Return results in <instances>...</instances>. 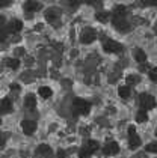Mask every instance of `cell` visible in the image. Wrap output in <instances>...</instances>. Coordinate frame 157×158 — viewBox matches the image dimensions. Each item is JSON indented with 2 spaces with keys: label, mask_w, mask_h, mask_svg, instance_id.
I'll return each mask as SVG.
<instances>
[{
  "label": "cell",
  "mask_w": 157,
  "mask_h": 158,
  "mask_svg": "<svg viewBox=\"0 0 157 158\" xmlns=\"http://www.w3.org/2000/svg\"><path fill=\"white\" fill-rule=\"evenodd\" d=\"M91 110V102L82 98H76L72 102V113L74 114H88Z\"/></svg>",
  "instance_id": "obj_1"
},
{
  "label": "cell",
  "mask_w": 157,
  "mask_h": 158,
  "mask_svg": "<svg viewBox=\"0 0 157 158\" xmlns=\"http://www.w3.org/2000/svg\"><path fill=\"white\" fill-rule=\"evenodd\" d=\"M139 104H141V109L144 110H151L156 107V99L151 97V95H141V99H139Z\"/></svg>",
  "instance_id": "obj_2"
},
{
  "label": "cell",
  "mask_w": 157,
  "mask_h": 158,
  "mask_svg": "<svg viewBox=\"0 0 157 158\" xmlns=\"http://www.w3.org/2000/svg\"><path fill=\"white\" fill-rule=\"evenodd\" d=\"M103 48H104V51H107V53H120L121 50H122V47H121L120 42H116L113 39H109V41L104 42Z\"/></svg>",
  "instance_id": "obj_3"
},
{
  "label": "cell",
  "mask_w": 157,
  "mask_h": 158,
  "mask_svg": "<svg viewBox=\"0 0 157 158\" xmlns=\"http://www.w3.org/2000/svg\"><path fill=\"white\" fill-rule=\"evenodd\" d=\"M21 130L26 135H32L36 131V123L33 121H29V119H24L21 122Z\"/></svg>",
  "instance_id": "obj_4"
},
{
  "label": "cell",
  "mask_w": 157,
  "mask_h": 158,
  "mask_svg": "<svg viewBox=\"0 0 157 158\" xmlns=\"http://www.w3.org/2000/svg\"><path fill=\"white\" fill-rule=\"evenodd\" d=\"M103 152L106 155H116L120 152V145L116 142H109L106 146H103Z\"/></svg>",
  "instance_id": "obj_5"
},
{
  "label": "cell",
  "mask_w": 157,
  "mask_h": 158,
  "mask_svg": "<svg viewBox=\"0 0 157 158\" xmlns=\"http://www.w3.org/2000/svg\"><path fill=\"white\" fill-rule=\"evenodd\" d=\"M41 9V3L39 2H36V0H26V3H24V11L26 12H38Z\"/></svg>",
  "instance_id": "obj_6"
},
{
  "label": "cell",
  "mask_w": 157,
  "mask_h": 158,
  "mask_svg": "<svg viewBox=\"0 0 157 158\" xmlns=\"http://www.w3.org/2000/svg\"><path fill=\"white\" fill-rule=\"evenodd\" d=\"M95 38H97V35L92 29H86L83 32V35H82V42L83 44H91V42L95 41Z\"/></svg>",
  "instance_id": "obj_7"
},
{
  "label": "cell",
  "mask_w": 157,
  "mask_h": 158,
  "mask_svg": "<svg viewBox=\"0 0 157 158\" xmlns=\"http://www.w3.org/2000/svg\"><path fill=\"white\" fill-rule=\"evenodd\" d=\"M141 145H142V140H141V137H139L137 134L129 135V148H130V149H137Z\"/></svg>",
  "instance_id": "obj_8"
},
{
  "label": "cell",
  "mask_w": 157,
  "mask_h": 158,
  "mask_svg": "<svg viewBox=\"0 0 157 158\" xmlns=\"http://www.w3.org/2000/svg\"><path fill=\"white\" fill-rule=\"evenodd\" d=\"M113 24L120 30H127L129 29V23L124 20V17H113Z\"/></svg>",
  "instance_id": "obj_9"
},
{
  "label": "cell",
  "mask_w": 157,
  "mask_h": 158,
  "mask_svg": "<svg viewBox=\"0 0 157 158\" xmlns=\"http://www.w3.org/2000/svg\"><path fill=\"white\" fill-rule=\"evenodd\" d=\"M38 94H39V97L44 98V99H48V98L53 95V90L48 87V86H41L39 89H38Z\"/></svg>",
  "instance_id": "obj_10"
},
{
  "label": "cell",
  "mask_w": 157,
  "mask_h": 158,
  "mask_svg": "<svg viewBox=\"0 0 157 158\" xmlns=\"http://www.w3.org/2000/svg\"><path fill=\"white\" fill-rule=\"evenodd\" d=\"M118 95L121 98H129L132 95V90H130V86L125 85V86H120L118 87Z\"/></svg>",
  "instance_id": "obj_11"
},
{
  "label": "cell",
  "mask_w": 157,
  "mask_h": 158,
  "mask_svg": "<svg viewBox=\"0 0 157 158\" xmlns=\"http://www.w3.org/2000/svg\"><path fill=\"white\" fill-rule=\"evenodd\" d=\"M36 106V99L35 97H32V95H29V97L24 98V107L27 110H33Z\"/></svg>",
  "instance_id": "obj_12"
},
{
  "label": "cell",
  "mask_w": 157,
  "mask_h": 158,
  "mask_svg": "<svg viewBox=\"0 0 157 158\" xmlns=\"http://www.w3.org/2000/svg\"><path fill=\"white\" fill-rule=\"evenodd\" d=\"M134 60L139 62V63H145L146 62V53L144 50H136L134 51Z\"/></svg>",
  "instance_id": "obj_13"
},
{
  "label": "cell",
  "mask_w": 157,
  "mask_h": 158,
  "mask_svg": "<svg viewBox=\"0 0 157 158\" xmlns=\"http://www.w3.org/2000/svg\"><path fill=\"white\" fill-rule=\"evenodd\" d=\"M148 110H144L141 109L137 113H136V122H141V123H144V122L148 121V113H146Z\"/></svg>",
  "instance_id": "obj_14"
},
{
  "label": "cell",
  "mask_w": 157,
  "mask_h": 158,
  "mask_svg": "<svg viewBox=\"0 0 157 158\" xmlns=\"http://www.w3.org/2000/svg\"><path fill=\"white\" fill-rule=\"evenodd\" d=\"M21 29H23V23L20 20H15V21H12L11 24H9V32H12V33H17Z\"/></svg>",
  "instance_id": "obj_15"
},
{
  "label": "cell",
  "mask_w": 157,
  "mask_h": 158,
  "mask_svg": "<svg viewBox=\"0 0 157 158\" xmlns=\"http://www.w3.org/2000/svg\"><path fill=\"white\" fill-rule=\"evenodd\" d=\"M11 110H12L11 99H9V98H3V99H2V111H3V113H9Z\"/></svg>",
  "instance_id": "obj_16"
},
{
  "label": "cell",
  "mask_w": 157,
  "mask_h": 158,
  "mask_svg": "<svg viewBox=\"0 0 157 158\" xmlns=\"http://www.w3.org/2000/svg\"><path fill=\"white\" fill-rule=\"evenodd\" d=\"M50 152H51V148L48 145H39L38 146V149H36V154H39V155H50Z\"/></svg>",
  "instance_id": "obj_17"
},
{
  "label": "cell",
  "mask_w": 157,
  "mask_h": 158,
  "mask_svg": "<svg viewBox=\"0 0 157 158\" xmlns=\"http://www.w3.org/2000/svg\"><path fill=\"white\" fill-rule=\"evenodd\" d=\"M97 20L100 21V23H107L109 20H110V14L109 12H98L97 14Z\"/></svg>",
  "instance_id": "obj_18"
},
{
  "label": "cell",
  "mask_w": 157,
  "mask_h": 158,
  "mask_svg": "<svg viewBox=\"0 0 157 158\" xmlns=\"http://www.w3.org/2000/svg\"><path fill=\"white\" fill-rule=\"evenodd\" d=\"M85 146H86V148H88L92 154H94L95 151H98V148H100V146H98V142H95V140H88Z\"/></svg>",
  "instance_id": "obj_19"
},
{
  "label": "cell",
  "mask_w": 157,
  "mask_h": 158,
  "mask_svg": "<svg viewBox=\"0 0 157 158\" xmlns=\"http://www.w3.org/2000/svg\"><path fill=\"white\" fill-rule=\"evenodd\" d=\"M91 155H92V152H91L86 146H83V148L79 151V157L80 158H91Z\"/></svg>",
  "instance_id": "obj_20"
},
{
  "label": "cell",
  "mask_w": 157,
  "mask_h": 158,
  "mask_svg": "<svg viewBox=\"0 0 157 158\" xmlns=\"http://www.w3.org/2000/svg\"><path fill=\"white\" fill-rule=\"evenodd\" d=\"M125 6H122V5H118L116 8H115V11H113V14H115V17H124L125 15Z\"/></svg>",
  "instance_id": "obj_21"
},
{
  "label": "cell",
  "mask_w": 157,
  "mask_h": 158,
  "mask_svg": "<svg viewBox=\"0 0 157 158\" xmlns=\"http://www.w3.org/2000/svg\"><path fill=\"white\" fill-rule=\"evenodd\" d=\"M6 65H8L11 69H17V68L20 66V62L17 60V59H8V60H6Z\"/></svg>",
  "instance_id": "obj_22"
},
{
  "label": "cell",
  "mask_w": 157,
  "mask_h": 158,
  "mask_svg": "<svg viewBox=\"0 0 157 158\" xmlns=\"http://www.w3.org/2000/svg\"><path fill=\"white\" fill-rule=\"evenodd\" d=\"M146 152H153V154H157V142H153V143H148L145 146Z\"/></svg>",
  "instance_id": "obj_23"
},
{
  "label": "cell",
  "mask_w": 157,
  "mask_h": 158,
  "mask_svg": "<svg viewBox=\"0 0 157 158\" xmlns=\"http://www.w3.org/2000/svg\"><path fill=\"white\" fill-rule=\"evenodd\" d=\"M127 83H129V86L130 85H136V83H139V77L137 75H127Z\"/></svg>",
  "instance_id": "obj_24"
},
{
  "label": "cell",
  "mask_w": 157,
  "mask_h": 158,
  "mask_svg": "<svg viewBox=\"0 0 157 158\" xmlns=\"http://www.w3.org/2000/svg\"><path fill=\"white\" fill-rule=\"evenodd\" d=\"M148 75H150V78H151L153 81H157V66L151 68V69H150V73H148Z\"/></svg>",
  "instance_id": "obj_25"
},
{
  "label": "cell",
  "mask_w": 157,
  "mask_h": 158,
  "mask_svg": "<svg viewBox=\"0 0 157 158\" xmlns=\"http://www.w3.org/2000/svg\"><path fill=\"white\" fill-rule=\"evenodd\" d=\"M46 20H47V21H55V20H56V14L48 11V12L46 14Z\"/></svg>",
  "instance_id": "obj_26"
},
{
  "label": "cell",
  "mask_w": 157,
  "mask_h": 158,
  "mask_svg": "<svg viewBox=\"0 0 157 158\" xmlns=\"http://www.w3.org/2000/svg\"><path fill=\"white\" fill-rule=\"evenodd\" d=\"M142 3L148 5V6H154V5H157V0H142Z\"/></svg>",
  "instance_id": "obj_27"
},
{
  "label": "cell",
  "mask_w": 157,
  "mask_h": 158,
  "mask_svg": "<svg viewBox=\"0 0 157 158\" xmlns=\"http://www.w3.org/2000/svg\"><path fill=\"white\" fill-rule=\"evenodd\" d=\"M127 131H129V135H134V134H136V128H134V125H129Z\"/></svg>",
  "instance_id": "obj_28"
},
{
  "label": "cell",
  "mask_w": 157,
  "mask_h": 158,
  "mask_svg": "<svg viewBox=\"0 0 157 158\" xmlns=\"http://www.w3.org/2000/svg\"><path fill=\"white\" fill-rule=\"evenodd\" d=\"M2 5H3V6H6V5H9V0H2Z\"/></svg>",
  "instance_id": "obj_29"
},
{
  "label": "cell",
  "mask_w": 157,
  "mask_h": 158,
  "mask_svg": "<svg viewBox=\"0 0 157 158\" xmlns=\"http://www.w3.org/2000/svg\"><path fill=\"white\" fill-rule=\"evenodd\" d=\"M58 158H65V157H58Z\"/></svg>",
  "instance_id": "obj_30"
}]
</instances>
